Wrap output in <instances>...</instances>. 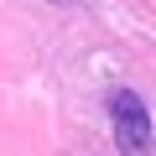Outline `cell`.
Returning a JSON list of instances; mask_svg holds the SVG:
<instances>
[{
	"instance_id": "obj_1",
	"label": "cell",
	"mask_w": 156,
	"mask_h": 156,
	"mask_svg": "<svg viewBox=\"0 0 156 156\" xmlns=\"http://www.w3.org/2000/svg\"><path fill=\"white\" fill-rule=\"evenodd\" d=\"M104 109H109V125H115L120 151L140 156V151L151 146V135H156V120H151L146 99H140L135 89H109V94H104Z\"/></svg>"
},
{
	"instance_id": "obj_2",
	"label": "cell",
	"mask_w": 156,
	"mask_h": 156,
	"mask_svg": "<svg viewBox=\"0 0 156 156\" xmlns=\"http://www.w3.org/2000/svg\"><path fill=\"white\" fill-rule=\"evenodd\" d=\"M62 5H68V0H62Z\"/></svg>"
}]
</instances>
